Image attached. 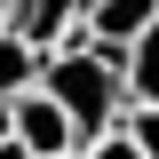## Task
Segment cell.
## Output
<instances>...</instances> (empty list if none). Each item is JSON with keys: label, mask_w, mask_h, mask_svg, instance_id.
I'll return each instance as SVG.
<instances>
[{"label": "cell", "mask_w": 159, "mask_h": 159, "mask_svg": "<svg viewBox=\"0 0 159 159\" xmlns=\"http://www.w3.org/2000/svg\"><path fill=\"white\" fill-rule=\"evenodd\" d=\"M8 127H16V143H24V151H64V143H80V127H72V111H64V103L48 96L40 80L8 96Z\"/></svg>", "instance_id": "obj_2"}, {"label": "cell", "mask_w": 159, "mask_h": 159, "mask_svg": "<svg viewBox=\"0 0 159 159\" xmlns=\"http://www.w3.org/2000/svg\"><path fill=\"white\" fill-rule=\"evenodd\" d=\"M80 8H88V0H8V24H16L40 56H48V48H56V32L80 16Z\"/></svg>", "instance_id": "obj_4"}, {"label": "cell", "mask_w": 159, "mask_h": 159, "mask_svg": "<svg viewBox=\"0 0 159 159\" xmlns=\"http://www.w3.org/2000/svg\"><path fill=\"white\" fill-rule=\"evenodd\" d=\"M32 80H40V48L8 24V32H0V96H16V88H32Z\"/></svg>", "instance_id": "obj_6"}, {"label": "cell", "mask_w": 159, "mask_h": 159, "mask_svg": "<svg viewBox=\"0 0 159 159\" xmlns=\"http://www.w3.org/2000/svg\"><path fill=\"white\" fill-rule=\"evenodd\" d=\"M40 88L72 111L80 143L103 135V127L127 111V80H119V64L103 56V48H48V56H40Z\"/></svg>", "instance_id": "obj_1"}, {"label": "cell", "mask_w": 159, "mask_h": 159, "mask_svg": "<svg viewBox=\"0 0 159 159\" xmlns=\"http://www.w3.org/2000/svg\"><path fill=\"white\" fill-rule=\"evenodd\" d=\"M119 80H127V103H159V16L127 40V56H119Z\"/></svg>", "instance_id": "obj_5"}, {"label": "cell", "mask_w": 159, "mask_h": 159, "mask_svg": "<svg viewBox=\"0 0 159 159\" xmlns=\"http://www.w3.org/2000/svg\"><path fill=\"white\" fill-rule=\"evenodd\" d=\"M0 32H8V0H0Z\"/></svg>", "instance_id": "obj_12"}, {"label": "cell", "mask_w": 159, "mask_h": 159, "mask_svg": "<svg viewBox=\"0 0 159 159\" xmlns=\"http://www.w3.org/2000/svg\"><path fill=\"white\" fill-rule=\"evenodd\" d=\"M119 127L143 143V159H159V103H127V111H119Z\"/></svg>", "instance_id": "obj_8"}, {"label": "cell", "mask_w": 159, "mask_h": 159, "mask_svg": "<svg viewBox=\"0 0 159 159\" xmlns=\"http://www.w3.org/2000/svg\"><path fill=\"white\" fill-rule=\"evenodd\" d=\"M32 159H80V143H64V151H32Z\"/></svg>", "instance_id": "obj_10"}, {"label": "cell", "mask_w": 159, "mask_h": 159, "mask_svg": "<svg viewBox=\"0 0 159 159\" xmlns=\"http://www.w3.org/2000/svg\"><path fill=\"white\" fill-rule=\"evenodd\" d=\"M80 16H88V32H96V48L119 64V56H127V40H135L143 24L159 16V0H88Z\"/></svg>", "instance_id": "obj_3"}, {"label": "cell", "mask_w": 159, "mask_h": 159, "mask_svg": "<svg viewBox=\"0 0 159 159\" xmlns=\"http://www.w3.org/2000/svg\"><path fill=\"white\" fill-rule=\"evenodd\" d=\"M80 159H143V143H135V135H127V127L111 119L103 135H88V143H80Z\"/></svg>", "instance_id": "obj_7"}, {"label": "cell", "mask_w": 159, "mask_h": 159, "mask_svg": "<svg viewBox=\"0 0 159 159\" xmlns=\"http://www.w3.org/2000/svg\"><path fill=\"white\" fill-rule=\"evenodd\" d=\"M0 159H32V151H24V143H16V135H0Z\"/></svg>", "instance_id": "obj_9"}, {"label": "cell", "mask_w": 159, "mask_h": 159, "mask_svg": "<svg viewBox=\"0 0 159 159\" xmlns=\"http://www.w3.org/2000/svg\"><path fill=\"white\" fill-rule=\"evenodd\" d=\"M0 135H16V127H8V96H0Z\"/></svg>", "instance_id": "obj_11"}]
</instances>
